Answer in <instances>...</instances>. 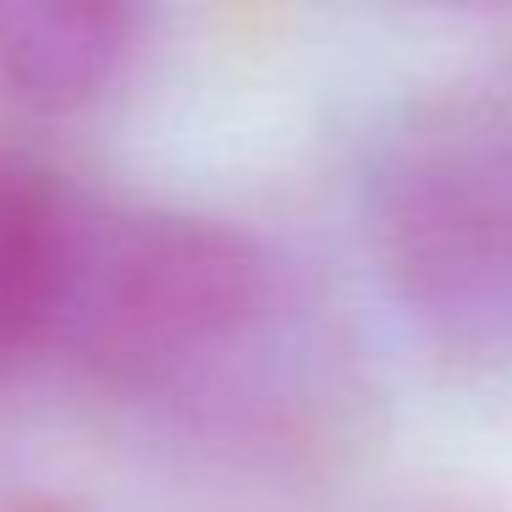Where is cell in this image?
Segmentation results:
<instances>
[{
	"instance_id": "cell-1",
	"label": "cell",
	"mask_w": 512,
	"mask_h": 512,
	"mask_svg": "<svg viewBox=\"0 0 512 512\" xmlns=\"http://www.w3.org/2000/svg\"><path fill=\"white\" fill-rule=\"evenodd\" d=\"M364 232L430 342L512 364V67L402 105L364 171Z\"/></svg>"
},
{
	"instance_id": "cell-2",
	"label": "cell",
	"mask_w": 512,
	"mask_h": 512,
	"mask_svg": "<svg viewBox=\"0 0 512 512\" xmlns=\"http://www.w3.org/2000/svg\"><path fill=\"white\" fill-rule=\"evenodd\" d=\"M281 309V265L254 232L193 210L83 204L56 331L94 380L155 391L243 353Z\"/></svg>"
},
{
	"instance_id": "cell-3",
	"label": "cell",
	"mask_w": 512,
	"mask_h": 512,
	"mask_svg": "<svg viewBox=\"0 0 512 512\" xmlns=\"http://www.w3.org/2000/svg\"><path fill=\"white\" fill-rule=\"evenodd\" d=\"M144 17L116 0H0V89L39 111L89 105L133 67Z\"/></svg>"
},
{
	"instance_id": "cell-4",
	"label": "cell",
	"mask_w": 512,
	"mask_h": 512,
	"mask_svg": "<svg viewBox=\"0 0 512 512\" xmlns=\"http://www.w3.org/2000/svg\"><path fill=\"white\" fill-rule=\"evenodd\" d=\"M78 193L17 138H0V369L50 342Z\"/></svg>"
}]
</instances>
